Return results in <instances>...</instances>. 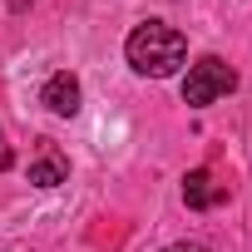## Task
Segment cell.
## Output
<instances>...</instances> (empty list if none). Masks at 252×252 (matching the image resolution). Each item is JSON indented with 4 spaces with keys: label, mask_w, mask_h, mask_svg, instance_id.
<instances>
[{
    "label": "cell",
    "mask_w": 252,
    "mask_h": 252,
    "mask_svg": "<svg viewBox=\"0 0 252 252\" xmlns=\"http://www.w3.org/2000/svg\"><path fill=\"white\" fill-rule=\"evenodd\" d=\"M64 178H69V163H64V154L45 144V149H40V158L30 163V183H35V188H60Z\"/></svg>",
    "instance_id": "obj_5"
},
{
    "label": "cell",
    "mask_w": 252,
    "mask_h": 252,
    "mask_svg": "<svg viewBox=\"0 0 252 252\" xmlns=\"http://www.w3.org/2000/svg\"><path fill=\"white\" fill-rule=\"evenodd\" d=\"M183 203H188V208H198V213H208V208L227 203V188H222L208 168H193V173L183 178Z\"/></svg>",
    "instance_id": "obj_4"
},
{
    "label": "cell",
    "mask_w": 252,
    "mask_h": 252,
    "mask_svg": "<svg viewBox=\"0 0 252 252\" xmlns=\"http://www.w3.org/2000/svg\"><path fill=\"white\" fill-rule=\"evenodd\" d=\"M163 252H208L203 242H173V247H163Z\"/></svg>",
    "instance_id": "obj_6"
},
{
    "label": "cell",
    "mask_w": 252,
    "mask_h": 252,
    "mask_svg": "<svg viewBox=\"0 0 252 252\" xmlns=\"http://www.w3.org/2000/svg\"><path fill=\"white\" fill-rule=\"evenodd\" d=\"M40 104H45L50 114H60V119H74V114H79V79H74L69 69L50 74L45 89H40Z\"/></svg>",
    "instance_id": "obj_3"
},
{
    "label": "cell",
    "mask_w": 252,
    "mask_h": 252,
    "mask_svg": "<svg viewBox=\"0 0 252 252\" xmlns=\"http://www.w3.org/2000/svg\"><path fill=\"white\" fill-rule=\"evenodd\" d=\"M237 89V69L232 64H222L218 55H203L198 64H188V79H183V104L188 109H208V104H218L222 94H232Z\"/></svg>",
    "instance_id": "obj_2"
},
{
    "label": "cell",
    "mask_w": 252,
    "mask_h": 252,
    "mask_svg": "<svg viewBox=\"0 0 252 252\" xmlns=\"http://www.w3.org/2000/svg\"><path fill=\"white\" fill-rule=\"evenodd\" d=\"M124 55H129L134 74H149V79H168L178 74V64L188 60V40L163 25V20H144L129 30V40H124Z\"/></svg>",
    "instance_id": "obj_1"
},
{
    "label": "cell",
    "mask_w": 252,
    "mask_h": 252,
    "mask_svg": "<svg viewBox=\"0 0 252 252\" xmlns=\"http://www.w3.org/2000/svg\"><path fill=\"white\" fill-rule=\"evenodd\" d=\"M5 252H10V247H5Z\"/></svg>",
    "instance_id": "obj_9"
},
{
    "label": "cell",
    "mask_w": 252,
    "mask_h": 252,
    "mask_svg": "<svg viewBox=\"0 0 252 252\" xmlns=\"http://www.w3.org/2000/svg\"><path fill=\"white\" fill-rule=\"evenodd\" d=\"M25 5H35V0H10V10H25Z\"/></svg>",
    "instance_id": "obj_7"
},
{
    "label": "cell",
    "mask_w": 252,
    "mask_h": 252,
    "mask_svg": "<svg viewBox=\"0 0 252 252\" xmlns=\"http://www.w3.org/2000/svg\"><path fill=\"white\" fill-rule=\"evenodd\" d=\"M0 168H10V149H0Z\"/></svg>",
    "instance_id": "obj_8"
}]
</instances>
